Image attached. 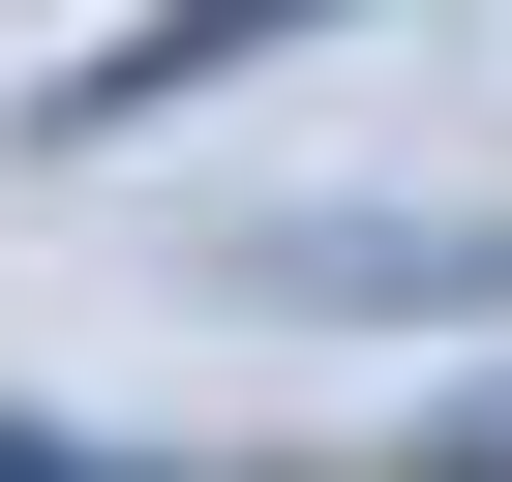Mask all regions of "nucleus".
<instances>
[{
    "label": "nucleus",
    "mask_w": 512,
    "mask_h": 482,
    "mask_svg": "<svg viewBox=\"0 0 512 482\" xmlns=\"http://www.w3.org/2000/svg\"><path fill=\"white\" fill-rule=\"evenodd\" d=\"M332 0H151L121 61H61V121H151V91H241V61H302Z\"/></svg>",
    "instance_id": "f257e3e1"
},
{
    "label": "nucleus",
    "mask_w": 512,
    "mask_h": 482,
    "mask_svg": "<svg viewBox=\"0 0 512 482\" xmlns=\"http://www.w3.org/2000/svg\"><path fill=\"white\" fill-rule=\"evenodd\" d=\"M272 302H512V241H392V211H302Z\"/></svg>",
    "instance_id": "f03ea898"
}]
</instances>
